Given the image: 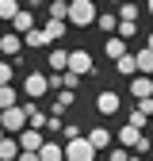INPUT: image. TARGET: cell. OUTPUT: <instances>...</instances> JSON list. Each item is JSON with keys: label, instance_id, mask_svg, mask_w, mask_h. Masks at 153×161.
<instances>
[{"label": "cell", "instance_id": "cell-23", "mask_svg": "<svg viewBox=\"0 0 153 161\" xmlns=\"http://www.w3.org/2000/svg\"><path fill=\"white\" fill-rule=\"evenodd\" d=\"M115 35H119V38H134V35H138V23H134V19H119Z\"/></svg>", "mask_w": 153, "mask_h": 161}, {"label": "cell", "instance_id": "cell-10", "mask_svg": "<svg viewBox=\"0 0 153 161\" xmlns=\"http://www.w3.org/2000/svg\"><path fill=\"white\" fill-rule=\"evenodd\" d=\"M130 96H134V100H149V96H153V77L134 73V80H130Z\"/></svg>", "mask_w": 153, "mask_h": 161}, {"label": "cell", "instance_id": "cell-12", "mask_svg": "<svg viewBox=\"0 0 153 161\" xmlns=\"http://www.w3.org/2000/svg\"><path fill=\"white\" fill-rule=\"evenodd\" d=\"M8 23H12V31H15V35H27V31L34 27V12H31V8H19V12L8 19Z\"/></svg>", "mask_w": 153, "mask_h": 161}, {"label": "cell", "instance_id": "cell-33", "mask_svg": "<svg viewBox=\"0 0 153 161\" xmlns=\"http://www.w3.org/2000/svg\"><path fill=\"white\" fill-rule=\"evenodd\" d=\"M138 111H145V115L153 111V96H149V100H138Z\"/></svg>", "mask_w": 153, "mask_h": 161}, {"label": "cell", "instance_id": "cell-26", "mask_svg": "<svg viewBox=\"0 0 153 161\" xmlns=\"http://www.w3.org/2000/svg\"><path fill=\"white\" fill-rule=\"evenodd\" d=\"M19 12V4H15V0H0V23H4V19H12Z\"/></svg>", "mask_w": 153, "mask_h": 161}, {"label": "cell", "instance_id": "cell-1", "mask_svg": "<svg viewBox=\"0 0 153 161\" xmlns=\"http://www.w3.org/2000/svg\"><path fill=\"white\" fill-rule=\"evenodd\" d=\"M96 15H100V12H96V0H69V4H65V23L69 27H92L96 23Z\"/></svg>", "mask_w": 153, "mask_h": 161}, {"label": "cell", "instance_id": "cell-22", "mask_svg": "<svg viewBox=\"0 0 153 161\" xmlns=\"http://www.w3.org/2000/svg\"><path fill=\"white\" fill-rule=\"evenodd\" d=\"M96 27H100L103 35H115V27H119V15H115V12H103V15H96Z\"/></svg>", "mask_w": 153, "mask_h": 161}, {"label": "cell", "instance_id": "cell-14", "mask_svg": "<svg viewBox=\"0 0 153 161\" xmlns=\"http://www.w3.org/2000/svg\"><path fill=\"white\" fill-rule=\"evenodd\" d=\"M34 153H38V161H65V150H61V142H42Z\"/></svg>", "mask_w": 153, "mask_h": 161}, {"label": "cell", "instance_id": "cell-8", "mask_svg": "<svg viewBox=\"0 0 153 161\" xmlns=\"http://www.w3.org/2000/svg\"><path fill=\"white\" fill-rule=\"evenodd\" d=\"M23 92L31 96V100H42L50 88H46V73H27L23 77Z\"/></svg>", "mask_w": 153, "mask_h": 161}, {"label": "cell", "instance_id": "cell-9", "mask_svg": "<svg viewBox=\"0 0 153 161\" xmlns=\"http://www.w3.org/2000/svg\"><path fill=\"white\" fill-rule=\"evenodd\" d=\"M119 108H123V100H119V92H111V88H103L100 96H96V111H100V115H115Z\"/></svg>", "mask_w": 153, "mask_h": 161}, {"label": "cell", "instance_id": "cell-6", "mask_svg": "<svg viewBox=\"0 0 153 161\" xmlns=\"http://www.w3.org/2000/svg\"><path fill=\"white\" fill-rule=\"evenodd\" d=\"M0 58H8V62H15V58H23V35L8 31L4 38H0Z\"/></svg>", "mask_w": 153, "mask_h": 161}, {"label": "cell", "instance_id": "cell-28", "mask_svg": "<svg viewBox=\"0 0 153 161\" xmlns=\"http://www.w3.org/2000/svg\"><path fill=\"white\" fill-rule=\"evenodd\" d=\"M119 19H134V23H138V4H134V0H126V4L119 8Z\"/></svg>", "mask_w": 153, "mask_h": 161}, {"label": "cell", "instance_id": "cell-29", "mask_svg": "<svg viewBox=\"0 0 153 161\" xmlns=\"http://www.w3.org/2000/svg\"><path fill=\"white\" fill-rule=\"evenodd\" d=\"M46 19H65V4L50 0V8H46Z\"/></svg>", "mask_w": 153, "mask_h": 161}, {"label": "cell", "instance_id": "cell-11", "mask_svg": "<svg viewBox=\"0 0 153 161\" xmlns=\"http://www.w3.org/2000/svg\"><path fill=\"white\" fill-rule=\"evenodd\" d=\"M15 142H19V150H31V153H34L38 146L46 142V138H42V130H31V127H23V130L15 134Z\"/></svg>", "mask_w": 153, "mask_h": 161}, {"label": "cell", "instance_id": "cell-24", "mask_svg": "<svg viewBox=\"0 0 153 161\" xmlns=\"http://www.w3.org/2000/svg\"><path fill=\"white\" fill-rule=\"evenodd\" d=\"M4 108H15V88L12 85H0V111Z\"/></svg>", "mask_w": 153, "mask_h": 161}, {"label": "cell", "instance_id": "cell-5", "mask_svg": "<svg viewBox=\"0 0 153 161\" xmlns=\"http://www.w3.org/2000/svg\"><path fill=\"white\" fill-rule=\"evenodd\" d=\"M65 69L76 73V77H88V73H96V62H92V54H88V50H69Z\"/></svg>", "mask_w": 153, "mask_h": 161}, {"label": "cell", "instance_id": "cell-39", "mask_svg": "<svg viewBox=\"0 0 153 161\" xmlns=\"http://www.w3.org/2000/svg\"><path fill=\"white\" fill-rule=\"evenodd\" d=\"M57 4H69V0H57Z\"/></svg>", "mask_w": 153, "mask_h": 161}, {"label": "cell", "instance_id": "cell-17", "mask_svg": "<svg viewBox=\"0 0 153 161\" xmlns=\"http://www.w3.org/2000/svg\"><path fill=\"white\" fill-rule=\"evenodd\" d=\"M19 157V142H15V134H4L0 138V161H15Z\"/></svg>", "mask_w": 153, "mask_h": 161}, {"label": "cell", "instance_id": "cell-25", "mask_svg": "<svg viewBox=\"0 0 153 161\" xmlns=\"http://www.w3.org/2000/svg\"><path fill=\"white\" fill-rule=\"evenodd\" d=\"M12 77H15V65L8 58H0V85H12Z\"/></svg>", "mask_w": 153, "mask_h": 161}, {"label": "cell", "instance_id": "cell-27", "mask_svg": "<svg viewBox=\"0 0 153 161\" xmlns=\"http://www.w3.org/2000/svg\"><path fill=\"white\" fill-rule=\"evenodd\" d=\"M130 127H138V130H145V127H149V115L134 108V111H130Z\"/></svg>", "mask_w": 153, "mask_h": 161}, {"label": "cell", "instance_id": "cell-20", "mask_svg": "<svg viewBox=\"0 0 153 161\" xmlns=\"http://www.w3.org/2000/svg\"><path fill=\"white\" fill-rule=\"evenodd\" d=\"M65 62H69V50H50V54H46L50 73H61V69H65Z\"/></svg>", "mask_w": 153, "mask_h": 161}, {"label": "cell", "instance_id": "cell-38", "mask_svg": "<svg viewBox=\"0 0 153 161\" xmlns=\"http://www.w3.org/2000/svg\"><path fill=\"white\" fill-rule=\"evenodd\" d=\"M126 161H142V153H138V157H134V153H130V157H126Z\"/></svg>", "mask_w": 153, "mask_h": 161}, {"label": "cell", "instance_id": "cell-4", "mask_svg": "<svg viewBox=\"0 0 153 161\" xmlns=\"http://www.w3.org/2000/svg\"><path fill=\"white\" fill-rule=\"evenodd\" d=\"M0 127H4V134H19V130H23L27 127V111L23 108H4V111H0Z\"/></svg>", "mask_w": 153, "mask_h": 161}, {"label": "cell", "instance_id": "cell-13", "mask_svg": "<svg viewBox=\"0 0 153 161\" xmlns=\"http://www.w3.org/2000/svg\"><path fill=\"white\" fill-rule=\"evenodd\" d=\"M73 104H76V92L73 88H57V100L50 104V115H65Z\"/></svg>", "mask_w": 153, "mask_h": 161}, {"label": "cell", "instance_id": "cell-3", "mask_svg": "<svg viewBox=\"0 0 153 161\" xmlns=\"http://www.w3.org/2000/svg\"><path fill=\"white\" fill-rule=\"evenodd\" d=\"M61 150H65V161H96V150L88 146L84 134H76V138H69V142H61Z\"/></svg>", "mask_w": 153, "mask_h": 161}, {"label": "cell", "instance_id": "cell-21", "mask_svg": "<svg viewBox=\"0 0 153 161\" xmlns=\"http://www.w3.org/2000/svg\"><path fill=\"white\" fill-rule=\"evenodd\" d=\"M115 69H119L123 77H134V73H138V65H134V50H126L123 58H115Z\"/></svg>", "mask_w": 153, "mask_h": 161}, {"label": "cell", "instance_id": "cell-16", "mask_svg": "<svg viewBox=\"0 0 153 161\" xmlns=\"http://www.w3.org/2000/svg\"><path fill=\"white\" fill-rule=\"evenodd\" d=\"M65 19H46V23H42V35H46V42H57V38H61L65 35Z\"/></svg>", "mask_w": 153, "mask_h": 161}, {"label": "cell", "instance_id": "cell-31", "mask_svg": "<svg viewBox=\"0 0 153 161\" xmlns=\"http://www.w3.org/2000/svg\"><path fill=\"white\" fill-rule=\"evenodd\" d=\"M42 130H50V134H61V115H46V127Z\"/></svg>", "mask_w": 153, "mask_h": 161}, {"label": "cell", "instance_id": "cell-19", "mask_svg": "<svg viewBox=\"0 0 153 161\" xmlns=\"http://www.w3.org/2000/svg\"><path fill=\"white\" fill-rule=\"evenodd\" d=\"M107 58H111V62H115V58H123L126 54V38H119V35H107Z\"/></svg>", "mask_w": 153, "mask_h": 161}, {"label": "cell", "instance_id": "cell-18", "mask_svg": "<svg viewBox=\"0 0 153 161\" xmlns=\"http://www.w3.org/2000/svg\"><path fill=\"white\" fill-rule=\"evenodd\" d=\"M23 46H31V50H42V46H50V42H46V35H42V27H31V31L23 35Z\"/></svg>", "mask_w": 153, "mask_h": 161}, {"label": "cell", "instance_id": "cell-15", "mask_svg": "<svg viewBox=\"0 0 153 161\" xmlns=\"http://www.w3.org/2000/svg\"><path fill=\"white\" fill-rule=\"evenodd\" d=\"M134 65H138V73L153 77V50H149V46H142V50H134Z\"/></svg>", "mask_w": 153, "mask_h": 161}, {"label": "cell", "instance_id": "cell-7", "mask_svg": "<svg viewBox=\"0 0 153 161\" xmlns=\"http://www.w3.org/2000/svg\"><path fill=\"white\" fill-rule=\"evenodd\" d=\"M84 138H88V146H92L96 153H100V150H111V146H115V134H111L107 127H92Z\"/></svg>", "mask_w": 153, "mask_h": 161}, {"label": "cell", "instance_id": "cell-36", "mask_svg": "<svg viewBox=\"0 0 153 161\" xmlns=\"http://www.w3.org/2000/svg\"><path fill=\"white\" fill-rule=\"evenodd\" d=\"M145 46H149V50H153V31H149V38H145Z\"/></svg>", "mask_w": 153, "mask_h": 161}, {"label": "cell", "instance_id": "cell-37", "mask_svg": "<svg viewBox=\"0 0 153 161\" xmlns=\"http://www.w3.org/2000/svg\"><path fill=\"white\" fill-rule=\"evenodd\" d=\"M145 8H149V15H153V0H145Z\"/></svg>", "mask_w": 153, "mask_h": 161}, {"label": "cell", "instance_id": "cell-32", "mask_svg": "<svg viewBox=\"0 0 153 161\" xmlns=\"http://www.w3.org/2000/svg\"><path fill=\"white\" fill-rule=\"evenodd\" d=\"M76 134H81V127H73V123H61V138H65V142H69V138H76Z\"/></svg>", "mask_w": 153, "mask_h": 161}, {"label": "cell", "instance_id": "cell-40", "mask_svg": "<svg viewBox=\"0 0 153 161\" xmlns=\"http://www.w3.org/2000/svg\"><path fill=\"white\" fill-rule=\"evenodd\" d=\"M0 138H4V127H0Z\"/></svg>", "mask_w": 153, "mask_h": 161}, {"label": "cell", "instance_id": "cell-34", "mask_svg": "<svg viewBox=\"0 0 153 161\" xmlns=\"http://www.w3.org/2000/svg\"><path fill=\"white\" fill-rule=\"evenodd\" d=\"M15 161H38V153H31V150H19V157Z\"/></svg>", "mask_w": 153, "mask_h": 161}, {"label": "cell", "instance_id": "cell-30", "mask_svg": "<svg viewBox=\"0 0 153 161\" xmlns=\"http://www.w3.org/2000/svg\"><path fill=\"white\" fill-rule=\"evenodd\" d=\"M126 157H130L126 146H111V150H107V161H126Z\"/></svg>", "mask_w": 153, "mask_h": 161}, {"label": "cell", "instance_id": "cell-35", "mask_svg": "<svg viewBox=\"0 0 153 161\" xmlns=\"http://www.w3.org/2000/svg\"><path fill=\"white\" fill-rule=\"evenodd\" d=\"M23 4H27V8H38V4H46V0H23Z\"/></svg>", "mask_w": 153, "mask_h": 161}, {"label": "cell", "instance_id": "cell-2", "mask_svg": "<svg viewBox=\"0 0 153 161\" xmlns=\"http://www.w3.org/2000/svg\"><path fill=\"white\" fill-rule=\"evenodd\" d=\"M115 142H119V146H126V150H134V153H145V150L153 146L149 138H145V134H142L138 127H130V123H126V127H123L119 134H115Z\"/></svg>", "mask_w": 153, "mask_h": 161}]
</instances>
